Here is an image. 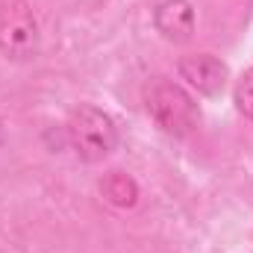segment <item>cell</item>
<instances>
[{
    "label": "cell",
    "mask_w": 253,
    "mask_h": 253,
    "mask_svg": "<svg viewBox=\"0 0 253 253\" xmlns=\"http://www.w3.org/2000/svg\"><path fill=\"white\" fill-rule=\"evenodd\" d=\"M177 74L180 80L189 83V88H194L203 97H218L227 88L230 80V68L227 62H221L212 53H186L177 59Z\"/></svg>",
    "instance_id": "cell-4"
},
{
    "label": "cell",
    "mask_w": 253,
    "mask_h": 253,
    "mask_svg": "<svg viewBox=\"0 0 253 253\" xmlns=\"http://www.w3.org/2000/svg\"><path fill=\"white\" fill-rule=\"evenodd\" d=\"M100 191L118 209H132L138 203V183L124 171H109L103 177V183H100Z\"/></svg>",
    "instance_id": "cell-6"
},
{
    "label": "cell",
    "mask_w": 253,
    "mask_h": 253,
    "mask_svg": "<svg viewBox=\"0 0 253 253\" xmlns=\"http://www.w3.org/2000/svg\"><path fill=\"white\" fill-rule=\"evenodd\" d=\"M6 144V124H3V118H0V147Z\"/></svg>",
    "instance_id": "cell-8"
},
{
    "label": "cell",
    "mask_w": 253,
    "mask_h": 253,
    "mask_svg": "<svg viewBox=\"0 0 253 253\" xmlns=\"http://www.w3.org/2000/svg\"><path fill=\"white\" fill-rule=\"evenodd\" d=\"M156 33L171 44H189L197 30V12L191 0H162L153 9Z\"/></svg>",
    "instance_id": "cell-5"
},
{
    "label": "cell",
    "mask_w": 253,
    "mask_h": 253,
    "mask_svg": "<svg viewBox=\"0 0 253 253\" xmlns=\"http://www.w3.org/2000/svg\"><path fill=\"white\" fill-rule=\"evenodd\" d=\"M65 129H68L71 150L88 165L103 162L118 147V126L112 121V115L94 103H80L71 112Z\"/></svg>",
    "instance_id": "cell-2"
},
{
    "label": "cell",
    "mask_w": 253,
    "mask_h": 253,
    "mask_svg": "<svg viewBox=\"0 0 253 253\" xmlns=\"http://www.w3.org/2000/svg\"><path fill=\"white\" fill-rule=\"evenodd\" d=\"M42 50V33L30 0H0V53L9 62H33Z\"/></svg>",
    "instance_id": "cell-3"
},
{
    "label": "cell",
    "mask_w": 253,
    "mask_h": 253,
    "mask_svg": "<svg viewBox=\"0 0 253 253\" xmlns=\"http://www.w3.org/2000/svg\"><path fill=\"white\" fill-rule=\"evenodd\" d=\"M233 100H236V109H239V115H245L248 121H253V68H248V71H245V74L236 80Z\"/></svg>",
    "instance_id": "cell-7"
},
{
    "label": "cell",
    "mask_w": 253,
    "mask_h": 253,
    "mask_svg": "<svg viewBox=\"0 0 253 253\" xmlns=\"http://www.w3.org/2000/svg\"><path fill=\"white\" fill-rule=\"evenodd\" d=\"M144 109L153 124L174 138H189L200 124V109L194 97L168 77H153L144 85Z\"/></svg>",
    "instance_id": "cell-1"
}]
</instances>
